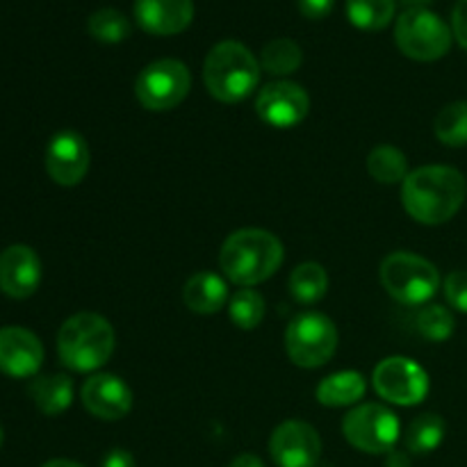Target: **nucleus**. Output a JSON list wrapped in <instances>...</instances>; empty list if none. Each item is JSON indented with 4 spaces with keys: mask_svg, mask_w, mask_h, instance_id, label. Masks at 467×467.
<instances>
[{
    "mask_svg": "<svg viewBox=\"0 0 467 467\" xmlns=\"http://www.w3.org/2000/svg\"><path fill=\"white\" fill-rule=\"evenodd\" d=\"M342 433L354 450L365 454H388L401 436L400 418L383 404H360L345 415Z\"/></svg>",
    "mask_w": 467,
    "mask_h": 467,
    "instance_id": "nucleus-9",
    "label": "nucleus"
},
{
    "mask_svg": "<svg viewBox=\"0 0 467 467\" xmlns=\"http://www.w3.org/2000/svg\"><path fill=\"white\" fill-rule=\"evenodd\" d=\"M397 0H347V16L358 30L377 32L392 23Z\"/></svg>",
    "mask_w": 467,
    "mask_h": 467,
    "instance_id": "nucleus-25",
    "label": "nucleus"
},
{
    "mask_svg": "<svg viewBox=\"0 0 467 467\" xmlns=\"http://www.w3.org/2000/svg\"><path fill=\"white\" fill-rule=\"evenodd\" d=\"M192 89V73L181 59H155L141 68L135 82V96L149 112H167L178 108Z\"/></svg>",
    "mask_w": 467,
    "mask_h": 467,
    "instance_id": "nucleus-8",
    "label": "nucleus"
},
{
    "mask_svg": "<svg viewBox=\"0 0 467 467\" xmlns=\"http://www.w3.org/2000/svg\"><path fill=\"white\" fill-rule=\"evenodd\" d=\"M287 287H290V295L295 296V301L313 306L327 296L328 274L319 263H301L292 269Z\"/></svg>",
    "mask_w": 467,
    "mask_h": 467,
    "instance_id": "nucleus-21",
    "label": "nucleus"
},
{
    "mask_svg": "<svg viewBox=\"0 0 467 467\" xmlns=\"http://www.w3.org/2000/svg\"><path fill=\"white\" fill-rule=\"evenodd\" d=\"M381 285L397 304L422 306L436 296L441 272L431 260L410 251H395L383 258L379 267Z\"/></svg>",
    "mask_w": 467,
    "mask_h": 467,
    "instance_id": "nucleus-5",
    "label": "nucleus"
},
{
    "mask_svg": "<svg viewBox=\"0 0 467 467\" xmlns=\"http://www.w3.org/2000/svg\"><path fill=\"white\" fill-rule=\"evenodd\" d=\"M415 324H418V331L422 333V337L431 342H445L454 333L456 319L451 310L445 308V306L429 304L420 310Z\"/></svg>",
    "mask_w": 467,
    "mask_h": 467,
    "instance_id": "nucleus-29",
    "label": "nucleus"
},
{
    "mask_svg": "<svg viewBox=\"0 0 467 467\" xmlns=\"http://www.w3.org/2000/svg\"><path fill=\"white\" fill-rule=\"evenodd\" d=\"M372 386L381 400L395 406H418L429 395V374L406 356H390L374 368Z\"/></svg>",
    "mask_w": 467,
    "mask_h": 467,
    "instance_id": "nucleus-10",
    "label": "nucleus"
},
{
    "mask_svg": "<svg viewBox=\"0 0 467 467\" xmlns=\"http://www.w3.org/2000/svg\"><path fill=\"white\" fill-rule=\"evenodd\" d=\"M269 454L278 467H315L322 459V438L308 422L285 420L269 438Z\"/></svg>",
    "mask_w": 467,
    "mask_h": 467,
    "instance_id": "nucleus-12",
    "label": "nucleus"
},
{
    "mask_svg": "<svg viewBox=\"0 0 467 467\" xmlns=\"http://www.w3.org/2000/svg\"><path fill=\"white\" fill-rule=\"evenodd\" d=\"M368 383L365 377L356 369H345V372H336L331 377L322 379L315 390V397L322 406L328 409H345V406L358 404L365 397Z\"/></svg>",
    "mask_w": 467,
    "mask_h": 467,
    "instance_id": "nucleus-19",
    "label": "nucleus"
},
{
    "mask_svg": "<svg viewBox=\"0 0 467 467\" xmlns=\"http://www.w3.org/2000/svg\"><path fill=\"white\" fill-rule=\"evenodd\" d=\"M296 5H299V12L304 14L306 18L319 21V18L328 16V14L333 12L336 0H296Z\"/></svg>",
    "mask_w": 467,
    "mask_h": 467,
    "instance_id": "nucleus-31",
    "label": "nucleus"
},
{
    "mask_svg": "<svg viewBox=\"0 0 467 467\" xmlns=\"http://www.w3.org/2000/svg\"><path fill=\"white\" fill-rule=\"evenodd\" d=\"M100 467H135V459H132L130 451L126 450H112L105 454Z\"/></svg>",
    "mask_w": 467,
    "mask_h": 467,
    "instance_id": "nucleus-33",
    "label": "nucleus"
},
{
    "mask_svg": "<svg viewBox=\"0 0 467 467\" xmlns=\"http://www.w3.org/2000/svg\"><path fill=\"white\" fill-rule=\"evenodd\" d=\"M447 433V424L441 415L436 413H424L420 418H415L409 424V431H406V450L410 454L427 456L431 451H436L442 445Z\"/></svg>",
    "mask_w": 467,
    "mask_h": 467,
    "instance_id": "nucleus-23",
    "label": "nucleus"
},
{
    "mask_svg": "<svg viewBox=\"0 0 467 467\" xmlns=\"http://www.w3.org/2000/svg\"><path fill=\"white\" fill-rule=\"evenodd\" d=\"M454 32L429 7L404 9L397 18L395 44L415 62H436L451 48Z\"/></svg>",
    "mask_w": 467,
    "mask_h": 467,
    "instance_id": "nucleus-7",
    "label": "nucleus"
},
{
    "mask_svg": "<svg viewBox=\"0 0 467 467\" xmlns=\"http://www.w3.org/2000/svg\"><path fill=\"white\" fill-rule=\"evenodd\" d=\"M451 32L456 41L467 50V0H459L451 12Z\"/></svg>",
    "mask_w": 467,
    "mask_h": 467,
    "instance_id": "nucleus-32",
    "label": "nucleus"
},
{
    "mask_svg": "<svg viewBox=\"0 0 467 467\" xmlns=\"http://www.w3.org/2000/svg\"><path fill=\"white\" fill-rule=\"evenodd\" d=\"M301 62H304V50L295 39H287V36L272 39L269 44H265L263 53H260V68L278 78L299 71Z\"/></svg>",
    "mask_w": 467,
    "mask_h": 467,
    "instance_id": "nucleus-24",
    "label": "nucleus"
},
{
    "mask_svg": "<svg viewBox=\"0 0 467 467\" xmlns=\"http://www.w3.org/2000/svg\"><path fill=\"white\" fill-rule=\"evenodd\" d=\"M386 467H410V456H409V451H400V450L388 451V456H386Z\"/></svg>",
    "mask_w": 467,
    "mask_h": 467,
    "instance_id": "nucleus-34",
    "label": "nucleus"
},
{
    "mask_svg": "<svg viewBox=\"0 0 467 467\" xmlns=\"http://www.w3.org/2000/svg\"><path fill=\"white\" fill-rule=\"evenodd\" d=\"M285 249L274 233L263 228H240L231 233L219 251L223 276L240 287H255L281 269Z\"/></svg>",
    "mask_w": 467,
    "mask_h": 467,
    "instance_id": "nucleus-2",
    "label": "nucleus"
},
{
    "mask_svg": "<svg viewBox=\"0 0 467 467\" xmlns=\"http://www.w3.org/2000/svg\"><path fill=\"white\" fill-rule=\"evenodd\" d=\"M41 467H85V465L76 463V461H68V459H53V461H48V463H44Z\"/></svg>",
    "mask_w": 467,
    "mask_h": 467,
    "instance_id": "nucleus-36",
    "label": "nucleus"
},
{
    "mask_svg": "<svg viewBox=\"0 0 467 467\" xmlns=\"http://www.w3.org/2000/svg\"><path fill=\"white\" fill-rule=\"evenodd\" d=\"M310 96L301 85L292 80H274L265 85L255 96V114L267 126L287 130L308 117Z\"/></svg>",
    "mask_w": 467,
    "mask_h": 467,
    "instance_id": "nucleus-11",
    "label": "nucleus"
},
{
    "mask_svg": "<svg viewBox=\"0 0 467 467\" xmlns=\"http://www.w3.org/2000/svg\"><path fill=\"white\" fill-rule=\"evenodd\" d=\"M433 132L438 141L450 149L467 146V100H454L436 114Z\"/></svg>",
    "mask_w": 467,
    "mask_h": 467,
    "instance_id": "nucleus-26",
    "label": "nucleus"
},
{
    "mask_svg": "<svg viewBox=\"0 0 467 467\" xmlns=\"http://www.w3.org/2000/svg\"><path fill=\"white\" fill-rule=\"evenodd\" d=\"M32 401L48 418L62 415L73 404V381L67 374H48L32 381Z\"/></svg>",
    "mask_w": 467,
    "mask_h": 467,
    "instance_id": "nucleus-20",
    "label": "nucleus"
},
{
    "mask_svg": "<svg viewBox=\"0 0 467 467\" xmlns=\"http://www.w3.org/2000/svg\"><path fill=\"white\" fill-rule=\"evenodd\" d=\"M44 363V345L23 327L0 328V372L12 379L35 377Z\"/></svg>",
    "mask_w": 467,
    "mask_h": 467,
    "instance_id": "nucleus-15",
    "label": "nucleus"
},
{
    "mask_svg": "<svg viewBox=\"0 0 467 467\" xmlns=\"http://www.w3.org/2000/svg\"><path fill=\"white\" fill-rule=\"evenodd\" d=\"M260 71V59L242 41H219L210 48L203 64L205 89L219 103H240L254 94Z\"/></svg>",
    "mask_w": 467,
    "mask_h": 467,
    "instance_id": "nucleus-3",
    "label": "nucleus"
},
{
    "mask_svg": "<svg viewBox=\"0 0 467 467\" xmlns=\"http://www.w3.org/2000/svg\"><path fill=\"white\" fill-rule=\"evenodd\" d=\"M401 3L406 5V9H410V7H427L431 0H401Z\"/></svg>",
    "mask_w": 467,
    "mask_h": 467,
    "instance_id": "nucleus-37",
    "label": "nucleus"
},
{
    "mask_svg": "<svg viewBox=\"0 0 467 467\" xmlns=\"http://www.w3.org/2000/svg\"><path fill=\"white\" fill-rule=\"evenodd\" d=\"M41 260L32 246L12 244L0 254V292L12 299H27L39 290Z\"/></svg>",
    "mask_w": 467,
    "mask_h": 467,
    "instance_id": "nucleus-16",
    "label": "nucleus"
},
{
    "mask_svg": "<svg viewBox=\"0 0 467 467\" xmlns=\"http://www.w3.org/2000/svg\"><path fill=\"white\" fill-rule=\"evenodd\" d=\"M265 313H267V304H265L263 295L254 287H244V290L235 292L228 301V317L242 331H254L263 324Z\"/></svg>",
    "mask_w": 467,
    "mask_h": 467,
    "instance_id": "nucleus-27",
    "label": "nucleus"
},
{
    "mask_svg": "<svg viewBox=\"0 0 467 467\" xmlns=\"http://www.w3.org/2000/svg\"><path fill=\"white\" fill-rule=\"evenodd\" d=\"M445 299L459 313H467V272H451L445 278Z\"/></svg>",
    "mask_w": 467,
    "mask_h": 467,
    "instance_id": "nucleus-30",
    "label": "nucleus"
},
{
    "mask_svg": "<svg viewBox=\"0 0 467 467\" xmlns=\"http://www.w3.org/2000/svg\"><path fill=\"white\" fill-rule=\"evenodd\" d=\"M87 32L100 44H119L132 32L130 21L123 12L114 7H100L87 18Z\"/></svg>",
    "mask_w": 467,
    "mask_h": 467,
    "instance_id": "nucleus-28",
    "label": "nucleus"
},
{
    "mask_svg": "<svg viewBox=\"0 0 467 467\" xmlns=\"http://www.w3.org/2000/svg\"><path fill=\"white\" fill-rule=\"evenodd\" d=\"M135 18L150 35H178L194 21V0H135Z\"/></svg>",
    "mask_w": 467,
    "mask_h": 467,
    "instance_id": "nucleus-17",
    "label": "nucleus"
},
{
    "mask_svg": "<svg viewBox=\"0 0 467 467\" xmlns=\"http://www.w3.org/2000/svg\"><path fill=\"white\" fill-rule=\"evenodd\" d=\"M91 153L87 140L76 130H62L48 141L46 149V171L53 182L62 187H76L89 173Z\"/></svg>",
    "mask_w": 467,
    "mask_h": 467,
    "instance_id": "nucleus-13",
    "label": "nucleus"
},
{
    "mask_svg": "<svg viewBox=\"0 0 467 467\" xmlns=\"http://www.w3.org/2000/svg\"><path fill=\"white\" fill-rule=\"evenodd\" d=\"M368 171L381 185H400L409 176V160L404 150L392 144H379L368 155Z\"/></svg>",
    "mask_w": 467,
    "mask_h": 467,
    "instance_id": "nucleus-22",
    "label": "nucleus"
},
{
    "mask_svg": "<svg viewBox=\"0 0 467 467\" xmlns=\"http://www.w3.org/2000/svg\"><path fill=\"white\" fill-rule=\"evenodd\" d=\"M340 333L331 317L317 310L295 315L285 328L287 358L301 369H317L336 356Z\"/></svg>",
    "mask_w": 467,
    "mask_h": 467,
    "instance_id": "nucleus-6",
    "label": "nucleus"
},
{
    "mask_svg": "<svg viewBox=\"0 0 467 467\" xmlns=\"http://www.w3.org/2000/svg\"><path fill=\"white\" fill-rule=\"evenodd\" d=\"M231 467H265V463L255 454H240L237 459H233Z\"/></svg>",
    "mask_w": 467,
    "mask_h": 467,
    "instance_id": "nucleus-35",
    "label": "nucleus"
},
{
    "mask_svg": "<svg viewBox=\"0 0 467 467\" xmlns=\"http://www.w3.org/2000/svg\"><path fill=\"white\" fill-rule=\"evenodd\" d=\"M80 400L94 418L105 420V422L123 420L132 409L130 386L114 374H94L87 379L82 383Z\"/></svg>",
    "mask_w": 467,
    "mask_h": 467,
    "instance_id": "nucleus-14",
    "label": "nucleus"
},
{
    "mask_svg": "<svg viewBox=\"0 0 467 467\" xmlns=\"http://www.w3.org/2000/svg\"><path fill=\"white\" fill-rule=\"evenodd\" d=\"M228 285L219 274L199 272L187 278L182 287V304L196 315H214L228 304Z\"/></svg>",
    "mask_w": 467,
    "mask_h": 467,
    "instance_id": "nucleus-18",
    "label": "nucleus"
},
{
    "mask_svg": "<svg viewBox=\"0 0 467 467\" xmlns=\"http://www.w3.org/2000/svg\"><path fill=\"white\" fill-rule=\"evenodd\" d=\"M117 336L103 315L78 313L59 327L57 354L59 360L73 372H96L114 354Z\"/></svg>",
    "mask_w": 467,
    "mask_h": 467,
    "instance_id": "nucleus-4",
    "label": "nucleus"
},
{
    "mask_svg": "<svg viewBox=\"0 0 467 467\" xmlns=\"http://www.w3.org/2000/svg\"><path fill=\"white\" fill-rule=\"evenodd\" d=\"M467 181L463 173L445 164H427L401 182V203L410 219L424 226H441L456 217L465 203Z\"/></svg>",
    "mask_w": 467,
    "mask_h": 467,
    "instance_id": "nucleus-1",
    "label": "nucleus"
},
{
    "mask_svg": "<svg viewBox=\"0 0 467 467\" xmlns=\"http://www.w3.org/2000/svg\"><path fill=\"white\" fill-rule=\"evenodd\" d=\"M0 445H3V427H0Z\"/></svg>",
    "mask_w": 467,
    "mask_h": 467,
    "instance_id": "nucleus-38",
    "label": "nucleus"
}]
</instances>
